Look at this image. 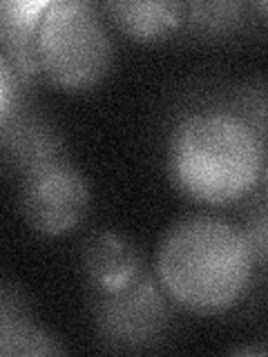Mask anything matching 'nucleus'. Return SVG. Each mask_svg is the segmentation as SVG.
Instances as JSON below:
<instances>
[{
    "mask_svg": "<svg viewBox=\"0 0 268 357\" xmlns=\"http://www.w3.org/2000/svg\"><path fill=\"white\" fill-rule=\"evenodd\" d=\"M255 268L241 228L215 215L174 221L154 255V277L168 299L193 315H221L237 306Z\"/></svg>",
    "mask_w": 268,
    "mask_h": 357,
    "instance_id": "nucleus-1",
    "label": "nucleus"
},
{
    "mask_svg": "<svg viewBox=\"0 0 268 357\" xmlns=\"http://www.w3.org/2000/svg\"><path fill=\"white\" fill-rule=\"evenodd\" d=\"M264 165V139L228 107L188 112L165 141L168 178L197 204H237L260 183Z\"/></svg>",
    "mask_w": 268,
    "mask_h": 357,
    "instance_id": "nucleus-2",
    "label": "nucleus"
},
{
    "mask_svg": "<svg viewBox=\"0 0 268 357\" xmlns=\"http://www.w3.org/2000/svg\"><path fill=\"white\" fill-rule=\"evenodd\" d=\"M112 61L114 43L94 5L50 3L38 27L40 78L65 92H85L110 74Z\"/></svg>",
    "mask_w": 268,
    "mask_h": 357,
    "instance_id": "nucleus-3",
    "label": "nucleus"
},
{
    "mask_svg": "<svg viewBox=\"0 0 268 357\" xmlns=\"http://www.w3.org/2000/svg\"><path fill=\"white\" fill-rule=\"evenodd\" d=\"M159 279L141 273L117 293L98 295L94 328L112 351H145L163 342L170 328V306Z\"/></svg>",
    "mask_w": 268,
    "mask_h": 357,
    "instance_id": "nucleus-4",
    "label": "nucleus"
},
{
    "mask_svg": "<svg viewBox=\"0 0 268 357\" xmlns=\"http://www.w3.org/2000/svg\"><path fill=\"white\" fill-rule=\"evenodd\" d=\"M89 183L63 156L45 163L20 181V212L27 226L43 237H65L83 223L89 210Z\"/></svg>",
    "mask_w": 268,
    "mask_h": 357,
    "instance_id": "nucleus-5",
    "label": "nucleus"
},
{
    "mask_svg": "<svg viewBox=\"0 0 268 357\" xmlns=\"http://www.w3.org/2000/svg\"><path fill=\"white\" fill-rule=\"evenodd\" d=\"M0 148L5 163L20 176L63 159V139L56 126L20 100L0 119Z\"/></svg>",
    "mask_w": 268,
    "mask_h": 357,
    "instance_id": "nucleus-6",
    "label": "nucleus"
},
{
    "mask_svg": "<svg viewBox=\"0 0 268 357\" xmlns=\"http://www.w3.org/2000/svg\"><path fill=\"white\" fill-rule=\"evenodd\" d=\"M47 7V0H5L0 5V56L25 85L40 78L38 27Z\"/></svg>",
    "mask_w": 268,
    "mask_h": 357,
    "instance_id": "nucleus-7",
    "label": "nucleus"
},
{
    "mask_svg": "<svg viewBox=\"0 0 268 357\" xmlns=\"http://www.w3.org/2000/svg\"><path fill=\"white\" fill-rule=\"evenodd\" d=\"M83 273L94 295L117 293L143 273L134 243L114 230H98L83 245Z\"/></svg>",
    "mask_w": 268,
    "mask_h": 357,
    "instance_id": "nucleus-8",
    "label": "nucleus"
},
{
    "mask_svg": "<svg viewBox=\"0 0 268 357\" xmlns=\"http://www.w3.org/2000/svg\"><path fill=\"white\" fill-rule=\"evenodd\" d=\"M0 353L5 357L65 353L63 346L34 321L20 293L9 284L3 286V304H0Z\"/></svg>",
    "mask_w": 268,
    "mask_h": 357,
    "instance_id": "nucleus-9",
    "label": "nucleus"
},
{
    "mask_svg": "<svg viewBox=\"0 0 268 357\" xmlns=\"http://www.w3.org/2000/svg\"><path fill=\"white\" fill-rule=\"evenodd\" d=\"M105 11L114 27L137 43L163 40L184 20V5L170 0H117Z\"/></svg>",
    "mask_w": 268,
    "mask_h": 357,
    "instance_id": "nucleus-10",
    "label": "nucleus"
},
{
    "mask_svg": "<svg viewBox=\"0 0 268 357\" xmlns=\"http://www.w3.org/2000/svg\"><path fill=\"white\" fill-rule=\"evenodd\" d=\"M244 11L241 3H190L184 5V20L201 38H221L239 29Z\"/></svg>",
    "mask_w": 268,
    "mask_h": 357,
    "instance_id": "nucleus-11",
    "label": "nucleus"
},
{
    "mask_svg": "<svg viewBox=\"0 0 268 357\" xmlns=\"http://www.w3.org/2000/svg\"><path fill=\"white\" fill-rule=\"evenodd\" d=\"M228 109L244 123H248L264 139V143L268 141V85H246L232 98V105Z\"/></svg>",
    "mask_w": 268,
    "mask_h": 357,
    "instance_id": "nucleus-12",
    "label": "nucleus"
},
{
    "mask_svg": "<svg viewBox=\"0 0 268 357\" xmlns=\"http://www.w3.org/2000/svg\"><path fill=\"white\" fill-rule=\"evenodd\" d=\"M239 228L251 245L255 264L268 266V199L255 201V204L246 210Z\"/></svg>",
    "mask_w": 268,
    "mask_h": 357,
    "instance_id": "nucleus-13",
    "label": "nucleus"
},
{
    "mask_svg": "<svg viewBox=\"0 0 268 357\" xmlns=\"http://www.w3.org/2000/svg\"><path fill=\"white\" fill-rule=\"evenodd\" d=\"M257 9H262V11H264V14L268 16V3H260V5H257Z\"/></svg>",
    "mask_w": 268,
    "mask_h": 357,
    "instance_id": "nucleus-14",
    "label": "nucleus"
},
{
    "mask_svg": "<svg viewBox=\"0 0 268 357\" xmlns=\"http://www.w3.org/2000/svg\"><path fill=\"white\" fill-rule=\"evenodd\" d=\"M264 178H266V199H268V167L264 170Z\"/></svg>",
    "mask_w": 268,
    "mask_h": 357,
    "instance_id": "nucleus-15",
    "label": "nucleus"
}]
</instances>
